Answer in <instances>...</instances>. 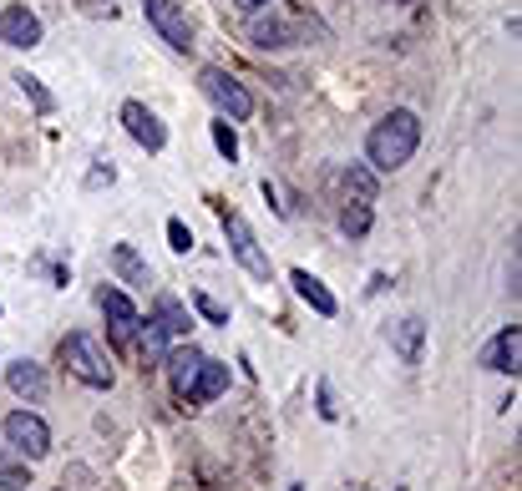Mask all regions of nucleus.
<instances>
[{"label":"nucleus","mask_w":522,"mask_h":491,"mask_svg":"<svg viewBox=\"0 0 522 491\" xmlns=\"http://www.w3.org/2000/svg\"><path fill=\"white\" fill-rule=\"evenodd\" d=\"M421 147V117L411 107H391L365 137V162L376 173H401Z\"/></svg>","instance_id":"nucleus-1"},{"label":"nucleus","mask_w":522,"mask_h":491,"mask_svg":"<svg viewBox=\"0 0 522 491\" xmlns=\"http://www.w3.org/2000/svg\"><path fill=\"white\" fill-rule=\"evenodd\" d=\"M56 360L66 365V375L71 380H82V385H92V390H112L117 385V370H112V360H107V350L92 340V335H66L61 345H56Z\"/></svg>","instance_id":"nucleus-2"},{"label":"nucleus","mask_w":522,"mask_h":491,"mask_svg":"<svg viewBox=\"0 0 522 491\" xmlns=\"http://www.w3.org/2000/svg\"><path fill=\"white\" fill-rule=\"evenodd\" d=\"M198 87H203V97L218 107V117H223V122H249V117H254V97H249V87H244L239 76H229V71L208 66V71L198 76Z\"/></svg>","instance_id":"nucleus-3"},{"label":"nucleus","mask_w":522,"mask_h":491,"mask_svg":"<svg viewBox=\"0 0 522 491\" xmlns=\"http://www.w3.org/2000/svg\"><path fill=\"white\" fill-rule=\"evenodd\" d=\"M0 436H6V446L26 461H41L51 451V426L36 416V411H11L6 421H0Z\"/></svg>","instance_id":"nucleus-4"},{"label":"nucleus","mask_w":522,"mask_h":491,"mask_svg":"<svg viewBox=\"0 0 522 491\" xmlns=\"http://www.w3.org/2000/svg\"><path fill=\"white\" fill-rule=\"evenodd\" d=\"M142 16L173 51H193V21H188V11L178 6V0H142Z\"/></svg>","instance_id":"nucleus-5"},{"label":"nucleus","mask_w":522,"mask_h":491,"mask_svg":"<svg viewBox=\"0 0 522 491\" xmlns=\"http://www.w3.org/2000/svg\"><path fill=\"white\" fill-rule=\"evenodd\" d=\"M97 309L107 314V330H112V340L127 350V345H137V330H142V314H137V304L117 289V284H102L97 289Z\"/></svg>","instance_id":"nucleus-6"},{"label":"nucleus","mask_w":522,"mask_h":491,"mask_svg":"<svg viewBox=\"0 0 522 491\" xmlns=\"http://www.w3.org/2000/svg\"><path fill=\"white\" fill-rule=\"evenodd\" d=\"M223 233H229V254L254 274V279H269L274 274V264H269V254L259 249V238H254V228L239 218V213H223Z\"/></svg>","instance_id":"nucleus-7"},{"label":"nucleus","mask_w":522,"mask_h":491,"mask_svg":"<svg viewBox=\"0 0 522 491\" xmlns=\"http://www.w3.org/2000/svg\"><path fill=\"white\" fill-rule=\"evenodd\" d=\"M122 127H127V137H132L137 147H147V152H163V147H168V127H163V117L147 107V102H122Z\"/></svg>","instance_id":"nucleus-8"},{"label":"nucleus","mask_w":522,"mask_h":491,"mask_svg":"<svg viewBox=\"0 0 522 491\" xmlns=\"http://www.w3.org/2000/svg\"><path fill=\"white\" fill-rule=\"evenodd\" d=\"M0 41L16 46V51L41 46V16L26 11V6H6V11H0Z\"/></svg>","instance_id":"nucleus-9"},{"label":"nucleus","mask_w":522,"mask_h":491,"mask_svg":"<svg viewBox=\"0 0 522 491\" xmlns=\"http://www.w3.org/2000/svg\"><path fill=\"white\" fill-rule=\"evenodd\" d=\"M517 360H522V330H517V324H507V330H497L492 345L482 350V370L517 375Z\"/></svg>","instance_id":"nucleus-10"},{"label":"nucleus","mask_w":522,"mask_h":491,"mask_svg":"<svg viewBox=\"0 0 522 491\" xmlns=\"http://www.w3.org/2000/svg\"><path fill=\"white\" fill-rule=\"evenodd\" d=\"M6 385H11V395H21V400H46V390H51V380H46V370L36 365V360H11L6 365Z\"/></svg>","instance_id":"nucleus-11"},{"label":"nucleus","mask_w":522,"mask_h":491,"mask_svg":"<svg viewBox=\"0 0 522 491\" xmlns=\"http://www.w3.org/2000/svg\"><path fill=\"white\" fill-rule=\"evenodd\" d=\"M421 345H426V319L406 314L391 324V350L401 355V365H421Z\"/></svg>","instance_id":"nucleus-12"},{"label":"nucleus","mask_w":522,"mask_h":491,"mask_svg":"<svg viewBox=\"0 0 522 491\" xmlns=\"http://www.w3.org/2000/svg\"><path fill=\"white\" fill-rule=\"evenodd\" d=\"M223 390H229V365L203 355V365H198V375H193V385H188V395H183V400H193V405H208V400H218Z\"/></svg>","instance_id":"nucleus-13"},{"label":"nucleus","mask_w":522,"mask_h":491,"mask_svg":"<svg viewBox=\"0 0 522 491\" xmlns=\"http://www.w3.org/2000/svg\"><path fill=\"white\" fill-rule=\"evenodd\" d=\"M289 284H294V294H300V299H305L320 319H335V314H340V299H335V294H330V289L310 274V269H294V274H289Z\"/></svg>","instance_id":"nucleus-14"},{"label":"nucleus","mask_w":522,"mask_h":491,"mask_svg":"<svg viewBox=\"0 0 522 491\" xmlns=\"http://www.w3.org/2000/svg\"><path fill=\"white\" fill-rule=\"evenodd\" d=\"M147 324H153V330H163V340L173 345V340H183L188 335V309H183V299H173V294H158V309H153V319H147Z\"/></svg>","instance_id":"nucleus-15"},{"label":"nucleus","mask_w":522,"mask_h":491,"mask_svg":"<svg viewBox=\"0 0 522 491\" xmlns=\"http://www.w3.org/2000/svg\"><path fill=\"white\" fill-rule=\"evenodd\" d=\"M163 365H168L173 390L188 395V385H193V375H198V365H203V350H198V345H173V350L163 355Z\"/></svg>","instance_id":"nucleus-16"},{"label":"nucleus","mask_w":522,"mask_h":491,"mask_svg":"<svg viewBox=\"0 0 522 491\" xmlns=\"http://www.w3.org/2000/svg\"><path fill=\"white\" fill-rule=\"evenodd\" d=\"M112 269H117L127 284H137V289H147V284H153V269H147V264L137 259V249H132V243H117V249H112Z\"/></svg>","instance_id":"nucleus-17"},{"label":"nucleus","mask_w":522,"mask_h":491,"mask_svg":"<svg viewBox=\"0 0 522 491\" xmlns=\"http://www.w3.org/2000/svg\"><path fill=\"white\" fill-rule=\"evenodd\" d=\"M26 486H31L26 456H16L11 446H0V491H26Z\"/></svg>","instance_id":"nucleus-18"},{"label":"nucleus","mask_w":522,"mask_h":491,"mask_svg":"<svg viewBox=\"0 0 522 491\" xmlns=\"http://www.w3.org/2000/svg\"><path fill=\"white\" fill-rule=\"evenodd\" d=\"M340 183H345V193H350L355 203H376V173L360 168V162H350V168L340 173Z\"/></svg>","instance_id":"nucleus-19"},{"label":"nucleus","mask_w":522,"mask_h":491,"mask_svg":"<svg viewBox=\"0 0 522 491\" xmlns=\"http://www.w3.org/2000/svg\"><path fill=\"white\" fill-rule=\"evenodd\" d=\"M254 46H264V51L294 46V26H289L284 16H274V21H259V26H254Z\"/></svg>","instance_id":"nucleus-20"},{"label":"nucleus","mask_w":522,"mask_h":491,"mask_svg":"<svg viewBox=\"0 0 522 491\" xmlns=\"http://www.w3.org/2000/svg\"><path fill=\"white\" fill-rule=\"evenodd\" d=\"M11 81H16V87H21V97H31V107H36L41 117H46V112L56 107V97H51V92L41 87V76H31V71H16Z\"/></svg>","instance_id":"nucleus-21"},{"label":"nucleus","mask_w":522,"mask_h":491,"mask_svg":"<svg viewBox=\"0 0 522 491\" xmlns=\"http://www.w3.org/2000/svg\"><path fill=\"white\" fill-rule=\"evenodd\" d=\"M340 233H345V238H365V233H370V203H355V198H350V203L340 208Z\"/></svg>","instance_id":"nucleus-22"},{"label":"nucleus","mask_w":522,"mask_h":491,"mask_svg":"<svg viewBox=\"0 0 522 491\" xmlns=\"http://www.w3.org/2000/svg\"><path fill=\"white\" fill-rule=\"evenodd\" d=\"M213 147L223 152V162H239V137H234V127L223 122V117L213 122Z\"/></svg>","instance_id":"nucleus-23"},{"label":"nucleus","mask_w":522,"mask_h":491,"mask_svg":"<svg viewBox=\"0 0 522 491\" xmlns=\"http://www.w3.org/2000/svg\"><path fill=\"white\" fill-rule=\"evenodd\" d=\"M168 249H173V254H188V249H193V228H188L183 218H168Z\"/></svg>","instance_id":"nucleus-24"},{"label":"nucleus","mask_w":522,"mask_h":491,"mask_svg":"<svg viewBox=\"0 0 522 491\" xmlns=\"http://www.w3.org/2000/svg\"><path fill=\"white\" fill-rule=\"evenodd\" d=\"M193 309H198L208 324H229V309H223L218 299H208V294H193Z\"/></svg>","instance_id":"nucleus-25"},{"label":"nucleus","mask_w":522,"mask_h":491,"mask_svg":"<svg viewBox=\"0 0 522 491\" xmlns=\"http://www.w3.org/2000/svg\"><path fill=\"white\" fill-rule=\"evenodd\" d=\"M315 400H320V421H335V416H340V405H335V390H330V380H320Z\"/></svg>","instance_id":"nucleus-26"},{"label":"nucleus","mask_w":522,"mask_h":491,"mask_svg":"<svg viewBox=\"0 0 522 491\" xmlns=\"http://www.w3.org/2000/svg\"><path fill=\"white\" fill-rule=\"evenodd\" d=\"M102 183H117L112 157H97V168H92V178H87V188H102Z\"/></svg>","instance_id":"nucleus-27"},{"label":"nucleus","mask_w":522,"mask_h":491,"mask_svg":"<svg viewBox=\"0 0 522 491\" xmlns=\"http://www.w3.org/2000/svg\"><path fill=\"white\" fill-rule=\"evenodd\" d=\"M264 198H269V208H274L279 218H289V203H279V188H274L269 178H264Z\"/></svg>","instance_id":"nucleus-28"},{"label":"nucleus","mask_w":522,"mask_h":491,"mask_svg":"<svg viewBox=\"0 0 522 491\" xmlns=\"http://www.w3.org/2000/svg\"><path fill=\"white\" fill-rule=\"evenodd\" d=\"M234 6H239L244 16H259V11H269V6H274V0H234Z\"/></svg>","instance_id":"nucleus-29"},{"label":"nucleus","mask_w":522,"mask_h":491,"mask_svg":"<svg viewBox=\"0 0 522 491\" xmlns=\"http://www.w3.org/2000/svg\"><path fill=\"white\" fill-rule=\"evenodd\" d=\"M289 491H305V486H289Z\"/></svg>","instance_id":"nucleus-30"},{"label":"nucleus","mask_w":522,"mask_h":491,"mask_svg":"<svg viewBox=\"0 0 522 491\" xmlns=\"http://www.w3.org/2000/svg\"><path fill=\"white\" fill-rule=\"evenodd\" d=\"M396 491H406V486H396Z\"/></svg>","instance_id":"nucleus-31"}]
</instances>
